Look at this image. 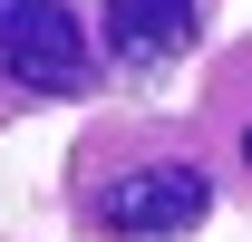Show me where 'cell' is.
Listing matches in <instances>:
<instances>
[{
	"mask_svg": "<svg viewBox=\"0 0 252 242\" xmlns=\"http://www.w3.org/2000/svg\"><path fill=\"white\" fill-rule=\"evenodd\" d=\"M88 88H97L88 20L68 0H0V126L30 107H59V97H88Z\"/></svg>",
	"mask_w": 252,
	"mask_h": 242,
	"instance_id": "obj_2",
	"label": "cell"
},
{
	"mask_svg": "<svg viewBox=\"0 0 252 242\" xmlns=\"http://www.w3.org/2000/svg\"><path fill=\"white\" fill-rule=\"evenodd\" d=\"M223 204L194 117H107L68 155V213L97 242H185Z\"/></svg>",
	"mask_w": 252,
	"mask_h": 242,
	"instance_id": "obj_1",
	"label": "cell"
},
{
	"mask_svg": "<svg viewBox=\"0 0 252 242\" xmlns=\"http://www.w3.org/2000/svg\"><path fill=\"white\" fill-rule=\"evenodd\" d=\"M204 30V0H97V49L126 78H165Z\"/></svg>",
	"mask_w": 252,
	"mask_h": 242,
	"instance_id": "obj_4",
	"label": "cell"
},
{
	"mask_svg": "<svg viewBox=\"0 0 252 242\" xmlns=\"http://www.w3.org/2000/svg\"><path fill=\"white\" fill-rule=\"evenodd\" d=\"M194 136H204V155H214L223 194H252V39H233V49L204 68Z\"/></svg>",
	"mask_w": 252,
	"mask_h": 242,
	"instance_id": "obj_3",
	"label": "cell"
}]
</instances>
